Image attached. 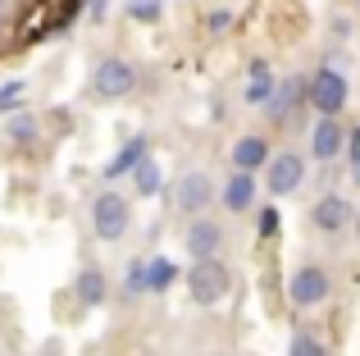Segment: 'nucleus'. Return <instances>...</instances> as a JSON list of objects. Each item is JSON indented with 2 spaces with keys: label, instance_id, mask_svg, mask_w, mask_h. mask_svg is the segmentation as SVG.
<instances>
[{
  "label": "nucleus",
  "instance_id": "7ed1b4c3",
  "mask_svg": "<svg viewBox=\"0 0 360 356\" xmlns=\"http://www.w3.org/2000/svg\"><path fill=\"white\" fill-rule=\"evenodd\" d=\"M264 115H269V124H283V128H301V119H306V73H288L283 82H274L269 101H264Z\"/></svg>",
  "mask_w": 360,
  "mask_h": 356
},
{
  "label": "nucleus",
  "instance_id": "412c9836",
  "mask_svg": "<svg viewBox=\"0 0 360 356\" xmlns=\"http://www.w3.org/2000/svg\"><path fill=\"white\" fill-rule=\"evenodd\" d=\"M23 96H27V82H23V78L0 82V115H14V110H23Z\"/></svg>",
  "mask_w": 360,
  "mask_h": 356
},
{
  "label": "nucleus",
  "instance_id": "393cba45",
  "mask_svg": "<svg viewBox=\"0 0 360 356\" xmlns=\"http://www.w3.org/2000/svg\"><path fill=\"white\" fill-rule=\"evenodd\" d=\"M233 27V9H210V14H205V32L210 37H224Z\"/></svg>",
  "mask_w": 360,
  "mask_h": 356
},
{
  "label": "nucleus",
  "instance_id": "9d476101",
  "mask_svg": "<svg viewBox=\"0 0 360 356\" xmlns=\"http://www.w3.org/2000/svg\"><path fill=\"white\" fill-rule=\"evenodd\" d=\"M306 142H310V160L328 165V160H338V155H342L347 124H342V119H333V115H315V124H310Z\"/></svg>",
  "mask_w": 360,
  "mask_h": 356
},
{
  "label": "nucleus",
  "instance_id": "39448f33",
  "mask_svg": "<svg viewBox=\"0 0 360 356\" xmlns=\"http://www.w3.org/2000/svg\"><path fill=\"white\" fill-rule=\"evenodd\" d=\"M128 224H132V205L123 192H101L91 201V229H96L101 242H119L128 233Z\"/></svg>",
  "mask_w": 360,
  "mask_h": 356
},
{
  "label": "nucleus",
  "instance_id": "2eb2a0df",
  "mask_svg": "<svg viewBox=\"0 0 360 356\" xmlns=\"http://www.w3.org/2000/svg\"><path fill=\"white\" fill-rule=\"evenodd\" d=\"M274 82H278V78L269 73V60H251V64H246V87H242V101H246L251 110H260L264 101H269Z\"/></svg>",
  "mask_w": 360,
  "mask_h": 356
},
{
  "label": "nucleus",
  "instance_id": "aec40b11",
  "mask_svg": "<svg viewBox=\"0 0 360 356\" xmlns=\"http://www.w3.org/2000/svg\"><path fill=\"white\" fill-rule=\"evenodd\" d=\"M288 356H328V348H324L319 333L297 329V333H292V343H288Z\"/></svg>",
  "mask_w": 360,
  "mask_h": 356
},
{
  "label": "nucleus",
  "instance_id": "f8f14e48",
  "mask_svg": "<svg viewBox=\"0 0 360 356\" xmlns=\"http://www.w3.org/2000/svg\"><path fill=\"white\" fill-rule=\"evenodd\" d=\"M219 201H224V210H229V215L255 210V174L251 170H233L229 183L219 187Z\"/></svg>",
  "mask_w": 360,
  "mask_h": 356
},
{
  "label": "nucleus",
  "instance_id": "6ab92c4d",
  "mask_svg": "<svg viewBox=\"0 0 360 356\" xmlns=\"http://www.w3.org/2000/svg\"><path fill=\"white\" fill-rule=\"evenodd\" d=\"M5 137L14 146H27V151H32V146L41 142V124H37V115H27V110H14L9 124H5Z\"/></svg>",
  "mask_w": 360,
  "mask_h": 356
},
{
  "label": "nucleus",
  "instance_id": "f257e3e1",
  "mask_svg": "<svg viewBox=\"0 0 360 356\" xmlns=\"http://www.w3.org/2000/svg\"><path fill=\"white\" fill-rule=\"evenodd\" d=\"M347 101H352V82H347L342 64H338V60H324V64H319V69L306 78V106L315 110V115L342 119Z\"/></svg>",
  "mask_w": 360,
  "mask_h": 356
},
{
  "label": "nucleus",
  "instance_id": "f3484780",
  "mask_svg": "<svg viewBox=\"0 0 360 356\" xmlns=\"http://www.w3.org/2000/svg\"><path fill=\"white\" fill-rule=\"evenodd\" d=\"M128 178H132V192L137 196H160V187H165V170H160L155 155H141L128 170Z\"/></svg>",
  "mask_w": 360,
  "mask_h": 356
},
{
  "label": "nucleus",
  "instance_id": "423d86ee",
  "mask_svg": "<svg viewBox=\"0 0 360 356\" xmlns=\"http://www.w3.org/2000/svg\"><path fill=\"white\" fill-rule=\"evenodd\" d=\"M301 183H306V155L301 151H278V155L264 160V192H269L274 201L292 196Z\"/></svg>",
  "mask_w": 360,
  "mask_h": 356
},
{
  "label": "nucleus",
  "instance_id": "dca6fc26",
  "mask_svg": "<svg viewBox=\"0 0 360 356\" xmlns=\"http://www.w3.org/2000/svg\"><path fill=\"white\" fill-rule=\"evenodd\" d=\"M269 142H264L260 133H242L238 142H233V170H264V160H269Z\"/></svg>",
  "mask_w": 360,
  "mask_h": 356
},
{
  "label": "nucleus",
  "instance_id": "bb28decb",
  "mask_svg": "<svg viewBox=\"0 0 360 356\" xmlns=\"http://www.w3.org/2000/svg\"><path fill=\"white\" fill-rule=\"evenodd\" d=\"M347 178H352V187L360 192V151L352 155V165H347Z\"/></svg>",
  "mask_w": 360,
  "mask_h": 356
},
{
  "label": "nucleus",
  "instance_id": "1a4fd4ad",
  "mask_svg": "<svg viewBox=\"0 0 360 356\" xmlns=\"http://www.w3.org/2000/svg\"><path fill=\"white\" fill-rule=\"evenodd\" d=\"M183 247H187V256H192V260L219 256V251H224V224L214 220L210 210L192 215V220H187V233H183Z\"/></svg>",
  "mask_w": 360,
  "mask_h": 356
},
{
  "label": "nucleus",
  "instance_id": "b1692460",
  "mask_svg": "<svg viewBox=\"0 0 360 356\" xmlns=\"http://www.w3.org/2000/svg\"><path fill=\"white\" fill-rule=\"evenodd\" d=\"M255 233H260V238H274V233H278V205H260V215H255Z\"/></svg>",
  "mask_w": 360,
  "mask_h": 356
},
{
  "label": "nucleus",
  "instance_id": "6e6552de",
  "mask_svg": "<svg viewBox=\"0 0 360 356\" xmlns=\"http://www.w3.org/2000/svg\"><path fill=\"white\" fill-rule=\"evenodd\" d=\"M288 297H292V306H301V311H310V306H324L328 297H333V274H328L324 265H301L297 274L288 279Z\"/></svg>",
  "mask_w": 360,
  "mask_h": 356
},
{
  "label": "nucleus",
  "instance_id": "f03ea898",
  "mask_svg": "<svg viewBox=\"0 0 360 356\" xmlns=\"http://www.w3.org/2000/svg\"><path fill=\"white\" fill-rule=\"evenodd\" d=\"M183 284L196 306H224L233 293V269L219 256H205V260H192V269H183Z\"/></svg>",
  "mask_w": 360,
  "mask_h": 356
},
{
  "label": "nucleus",
  "instance_id": "ddd939ff",
  "mask_svg": "<svg viewBox=\"0 0 360 356\" xmlns=\"http://www.w3.org/2000/svg\"><path fill=\"white\" fill-rule=\"evenodd\" d=\"M105 297H110V279H105V269L101 265H82L78 269V279H73V302L78 306H105Z\"/></svg>",
  "mask_w": 360,
  "mask_h": 356
},
{
  "label": "nucleus",
  "instance_id": "0eeeda50",
  "mask_svg": "<svg viewBox=\"0 0 360 356\" xmlns=\"http://www.w3.org/2000/svg\"><path fill=\"white\" fill-rule=\"evenodd\" d=\"M132 87H137V69H132L123 55H105V60L91 69V91H96L101 101H123V96H132Z\"/></svg>",
  "mask_w": 360,
  "mask_h": 356
},
{
  "label": "nucleus",
  "instance_id": "20e7f679",
  "mask_svg": "<svg viewBox=\"0 0 360 356\" xmlns=\"http://www.w3.org/2000/svg\"><path fill=\"white\" fill-rule=\"evenodd\" d=\"M210 201H214V178L205 174V170H183L174 178V187H169V205H174L178 215H205L210 210Z\"/></svg>",
  "mask_w": 360,
  "mask_h": 356
},
{
  "label": "nucleus",
  "instance_id": "a211bd4d",
  "mask_svg": "<svg viewBox=\"0 0 360 356\" xmlns=\"http://www.w3.org/2000/svg\"><path fill=\"white\" fill-rule=\"evenodd\" d=\"M174 284H183V269L174 265L169 256H150L146 260V293H174Z\"/></svg>",
  "mask_w": 360,
  "mask_h": 356
},
{
  "label": "nucleus",
  "instance_id": "5701e85b",
  "mask_svg": "<svg viewBox=\"0 0 360 356\" xmlns=\"http://www.w3.org/2000/svg\"><path fill=\"white\" fill-rule=\"evenodd\" d=\"M160 0H128V18L132 23H160Z\"/></svg>",
  "mask_w": 360,
  "mask_h": 356
},
{
  "label": "nucleus",
  "instance_id": "4be33fe9",
  "mask_svg": "<svg viewBox=\"0 0 360 356\" xmlns=\"http://www.w3.org/2000/svg\"><path fill=\"white\" fill-rule=\"evenodd\" d=\"M123 293L146 297V260H128V269H123Z\"/></svg>",
  "mask_w": 360,
  "mask_h": 356
},
{
  "label": "nucleus",
  "instance_id": "a878e982",
  "mask_svg": "<svg viewBox=\"0 0 360 356\" xmlns=\"http://www.w3.org/2000/svg\"><path fill=\"white\" fill-rule=\"evenodd\" d=\"M82 5H87V18H91V23H101V18H105V9H110V0H82Z\"/></svg>",
  "mask_w": 360,
  "mask_h": 356
},
{
  "label": "nucleus",
  "instance_id": "cd10ccee",
  "mask_svg": "<svg viewBox=\"0 0 360 356\" xmlns=\"http://www.w3.org/2000/svg\"><path fill=\"white\" fill-rule=\"evenodd\" d=\"M352 224H356V242H360V210H356V215H352Z\"/></svg>",
  "mask_w": 360,
  "mask_h": 356
},
{
  "label": "nucleus",
  "instance_id": "9b49d317",
  "mask_svg": "<svg viewBox=\"0 0 360 356\" xmlns=\"http://www.w3.org/2000/svg\"><path fill=\"white\" fill-rule=\"evenodd\" d=\"M352 215H356V205L347 201L342 192H319L315 205H310V224H315L319 233H328V238L352 229Z\"/></svg>",
  "mask_w": 360,
  "mask_h": 356
},
{
  "label": "nucleus",
  "instance_id": "c85d7f7f",
  "mask_svg": "<svg viewBox=\"0 0 360 356\" xmlns=\"http://www.w3.org/2000/svg\"><path fill=\"white\" fill-rule=\"evenodd\" d=\"M356 9H360V0H356Z\"/></svg>",
  "mask_w": 360,
  "mask_h": 356
},
{
  "label": "nucleus",
  "instance_id": "4468645a",
  "mask_svg": "<svg viewBox=\"0 0 360 356\" xmlns=\"http://www.w3.org/2000/svg\"><path fill=\"white\" fill-rule=\"evenodd\" d=\"M141 155H150V137H146V133L128 137V142H123L119 151L110 155V165L101 170V178H105V183H119V178H128V170H132V165L141 160Z\"/></svg>",
  "mask_w": 360,
  "mask_h": 356
}]
</instances>
